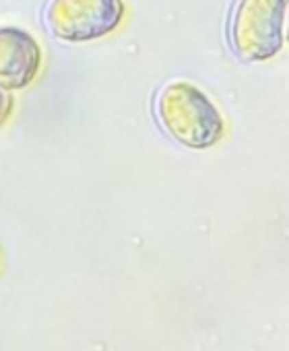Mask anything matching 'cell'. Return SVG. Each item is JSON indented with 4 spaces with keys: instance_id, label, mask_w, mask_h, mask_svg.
<instances>
[{
    "instance_id": "4",
    "label": "cell",
    "mask_w": 289,
    "mask_h": 351,
    "mask_svg": "<svg viewBox=\"0 0 289 351\" xmlns=\"http://www.w3.org/2000/svg\"><path fill=\"white\" fill-rule=\"evenodd\" d=\"M42 64L38 42L19 27H0V87H27Z\"/></svg>"
},
{
    "instance_id": "3",
    "label": "cell",
    "mask_w": 289,
    "mask_h": 351,
    "mask_svg": "<svg viewBox=\"0 0 289 351\" xmlns=\"http://www.w3.org/2000/svg\"><path fill=\"white\" fill-rule=\"evenodd\" d=\"M124 11L122 0H52L46 23L64 42H89L112 34Z\"/></svg>"
},
{
    "instance_id": "2",
    "label": "cell",
    "mask_w": 289,
    "mask_h": 351,
    "mask_svg": "<svg viewBox=\"0 0 289 351\" xmlns=\"http://www.w3.org/2000/svg\"><path fill=\"white\" fill-rule=\"evenodd\" d=\"M287 0H238L229 21V44L238 58L262 62L283 46Z\"/></svg>"
},
{
    "instance_id": "1",
    "label": "cell",
    "mask_w": 289,
    "mask_h": 351,
    "mask_svg": "<svg viewBox=\"0 0 289 351\" xmlns=\"http://www.w3.org/2000/svg\"><path fill=\"white\" fill-rule=\"evenodd\" d=\"M155 110L164 130L190 149H209L225 132L223 116L215 104L207 93L186 81L164 87Z\"/></svg>"
},
{
    "instance_id": "6",
    "label": "cell",
    "mask_w": 289,
    "mask_h": 351,
    "mask_svg": "<svg viewBox=\"0 0 289 351\" xmlns=\"http://www.w3.org/2000/svg\"><path fill=\"white\" fill-rule=\"evenodd\" d=\"M287 40H289V27H287Z\"/></svg>"
},
{
    "instance_id": "5",
    "label": "cell",
    "mask_w": 289,
    "mask_h": 351,
    "mask_svg": "<svg viewBox=\"0 0 289 351\" xmlns=\"http://www.w3.org/2000/svg\"><path fill=\"white\" fill-rule=\"evenodd\" d=\"M13 110V97L9 95V91L5 87H0V126H3Z\"/></svg>"
}]
</instances>
